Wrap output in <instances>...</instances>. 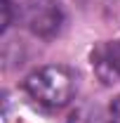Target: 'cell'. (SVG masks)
I'll return each mask as SVG.
<instances>
[{
	"instance_id": "1",
	"label": "cell",
	"mask_w": 120,
	"mask_h": 123,
	"mask_svg": "<svg viewBox=\"0 0 120 123\" xmlns=\"http://www.w3.org/2000/svg\"><path fill=\"white\" fill-rule=\"evenodd\" d=\"M24 90L43 109H64L75 95V74L68 66H43L24 80Z\"/></svg>"
},
{
	"instance_id": "2",
	"label": "cell",
	"mask_w": 120,
	"mask_h": 123,
	"mask_svg": "<svg viewBox=\"0 0 120 123\" xmlns=\"http://www.w3.org/2000/svg\"><path fill=\"white\" fill-rule=\"evenodd\" d=\"M21 21L38 38H54L64 26V10L57 0H24Z\"/></svg>"
},
{
	"instance_id": "3",
	"label": "cell",
	"mask_w": 120,
	"mask_h": 123,
	"mask_svg": "<svg viewBox=\"0 0 120 123\" xmlns=\"http://www.w3.org/2000/svg\"><path fill=\"white\" fill-rule=\"evenodd\" d=\"M92 69L97 78L113 85L120 83V40H108V43H99L92 50Z\"/></svg>"
},
{
	"instance_id": "4",
	"label": "cell",
	"mask_w": 120,
	"mask_h": 123,
	"mask_svg": "<svg viewBox=\"0 0 120 123\" xmlns=\"http://www.w3.org/2000/svg\"><path fill=\"white\" fill-rule=\"evenodd\" d=\"M108 123H120V95L108 107Z\"/></svg>"
},
{
	"instance_id": "5",
	"label": "cell",
	"mask_w": 120,
	"mask_h": 123,
	"mask_svg": "<svg viewBox=\"0 0 120 123\" xmlns=\"http://www.w3.org/2000/svg\"><path fill=\"white\" fill-rule=\"evenodd\" d=\"M2 12H5V19H2V31H5L12 24V0H2Z\"/></svg>"
}]
</instances>
